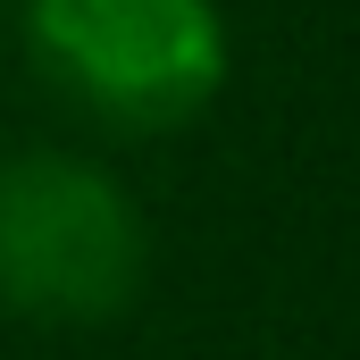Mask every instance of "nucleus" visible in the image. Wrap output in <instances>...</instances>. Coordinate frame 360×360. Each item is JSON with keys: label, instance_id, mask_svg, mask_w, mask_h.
I'll list each match as a JSON object with an SVG mask.
<instances>
[{"label": "nucleus", "instance_id": "f257e3e1", "mask_svg": "<svg viewBox=\"0 0 360 360\" xmlns=\"http://www.w3.org/2000/svg\"><path fill=\"white\" fill-rule=\"evenodd\" d=\"M151 269L143 210L101 160L8 151L0 160V310L34 327H101Z\"/></svg>", "mask_w": 360, "mask_h": 360}, {"label": "nucleus", "instance_id": "f03ea898", "mask_svg": "<svg viewBox=\"0 0 360 360\" xmlns=\"http://www.w3.org/2000/svg\"><path fill=\"white\" fill-rule=\"evenodd\" d=\"M25 51L117 134H176L226 84L218 0H25Z\"/></svg>", "mask_w": 360, "mask_h": 360}]
</instances>
